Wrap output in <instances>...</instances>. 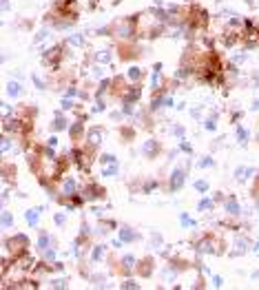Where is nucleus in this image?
I'll list each match as a JSON object with an SVG mask.
<instances>
[{"mask_svg": "<svg viewBox=\"0 0 259 290\" xmlns=\"http://www.w3.org/2000/svg\"><path fill=\"white\" fill-rule=\"evenodd\" d=\"M124 263H126V268H131V263H133V257H124Z\"/></svg>", "mask_w": 259, "mask_h": 290, "instance_id": "8", "label": "nucleus"}, {"mask_svg": "<svg viewBox=\"0 0 259 290\" xmlns=\"http://www.w3.org/2000/svg\"><path fill=\"white\" fill-rule=\"evenodd\" d=\"M250 175H252V168H239V171H237V179H242V182L248 179Z\"/></svg>", "mask_w": 259, "mask_h": 290, "instance_id": "2", "label": "nucleus"}, {"mask_svg": "<svg viewBox=\"0 0 259 290\" xmlns=\"http://www.w3.org/2000/svg\"><path fill=\"white\" fill-rule=\"evenodd\" d=\"M100 255H102V246H98V250L93 253V257H95V259H100Z\"/></svg>", "mask_w": 259, "mask_h": 290, "instance_id": "7", "label": "nucleus"}, {"mask_svg": "<svg viewBox=\"0 0 259 290\" xmlns=\"http://www.w3.org/2000/svg\"><path fill=\"white\" fill-rule=\"evenodd\" d=\"M18 91H20V86H18V84H9V93H11V95H16Z\"/></svg>", "mask_w": 259, "mask_h": 290, "instance_id": "4", "label": "nucleus"}, {"mask_svg": "<svg viewBox=\"0 0 259 290\" xmlns=\"http://www.w3.org/2000/svg\"><path fill=\"white\" fill-rule=\"evenodd\" d=\"M257 253H259V244H257Z\"/></svg>", "mask_w": 259, "mask_h": 290, "instance_id": "10", "label": "nucleus"}, {"mask_svg": "<svg viewBox=\"0 0 259 290\" xmlns=\"http://www.w3.org/2000/svg\"><path fill=\"white\" fill-rule=\"evenodd\" d=\"M208 206H210V202H208V199H204V202L199 204V208H202V210H204V208H208Z\"/></svg>", "mask_w": 259, "mask_h": 290, "instance_id": "9", "label": "nucleus"}, {"mask_svg": "<svg viewBox=\"0 0 259 290\" xmlns=\"http://www.w3.org/2000/svg\"><path fill=\"white\" fill-rule=\"evenodd\" d=\"M171 186H173V188H179V186H182V171H175V173H173Z\"/></svg>", "mask_w": 259, "mask_h": 290, "instance_id": "1", "label": "nucleus"}, {"mask_svg": "<svg viewBox=\"0 0 259 290\" xmlns=\"http://www.w3.org/2000/svg\"><path fill=\"white\" fill-rule=\"evenodd\" d=\"M27 219H29V222H31V224H33V222H36V219H38V215H36V213H33V210H31V213H29V215H27Z\"/></svg>", "mask_w": 259, "mask_h": 290, "instance_id": "6", "label": "nucleus"}, {"mask_svg": "<svg viewBox=\"0 0 259 290\" xmlns=\"http://www.w3.org/2000/svg\"><path fill=\"white\" fill-rule=\"evenodd\" d=\"M226 210H230L232 215H235V213H239V206H237V202H235V199H228V202H226Z\"/></svg>", "mask_w": 259, "mask_h": 290, "instance_id": "3", "label": "nucleus"}, {"mask_svg": "<svg viewBox=\"0 0 259 290\" xmlns=\"http://www.w3.org/2000/svg\"><path fill=\"white\" fill-rule=\"evenodd\" d=\"M139 76H142V71H139V69H131V78H139Z\"/></svg>", "mask_w": 259, "mask_h": 290, "instance_id": "5", "label": "nucleus"}]
</instances>
